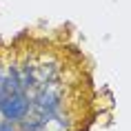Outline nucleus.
Segmentation results:
<instances>
[{"mask_svg": "<svg viewBox=\"0 0 131 131\" xmlns=\"http://www.w3.org/2000/svg\"><path fill=\"white\" fill-rule=\"evenodd\" d=\"M31 111H34V98L25 89L7 96L5 102L0 104V116L11 122H22L25 118L31 116Z\"/></svg>", "mask_w": 131, "mask_h": 131, "instance_id": "nucleus-1", "label": "nucleus"}, {"mask_svg": "<svg viewBox=\"0 0 131 131\" xmlns=\"http://www.w3.org/2000/svg\"><path fill=\"white\" fill-rule=\"evenodd\" d=\"M62 67L58 60H45L38 62V82H49V80H60Z\"/></svg>", "mask_w": 131, "mask_h": 131, "instance_id": "nucleus-2", "label": "nucleus"}, {"mask_svg": "<svg viewBox=\"0 0 131 131\" xmlns=\"http://www.w3.org/2000/svg\"><path fill=\"white\" fill-rule=\"evenodd\" d=\"M18 129H20V131H47L38 120H36V118H31V116L25 118L22 122H18Z\"/></svg>", "mask_w": 131, "mask_h": 131, "instance_id": "nucleus-3", "label": "nucleus"}, {"mask_svg": "<svg viewBox=\"0 0 131 131\" xmlns=\"http://www.w3.org/2000/svg\"><path fill=\"white\" fill-rule=\"evenodd\" d=\"M16 124H18V122H11V120H0V131H20Z\"/></svg>", "mask_w": 131, "mask_h": 131, "instance_id": "nucleus-4", "label": "nucleus"}]
</instances>
